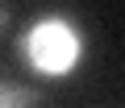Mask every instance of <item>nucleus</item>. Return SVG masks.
I'll use <instances>...</instances> for the list:
<instances>
[{
  "mask_svg": "<svg viewBox=\"0 0 125 108\" xmlns=\"http://www.w3.org/2000/svg\"><path fill=\"white\" fill-rule=\"evenodd\" d=\"M13 50H17V58L21 67L42 79V83H62V79H71L83 71L88 63V29L75 13H62V9H46L38 17H29L17 37H13Z\"/></svg>",
  "mask_w": 125,
  "mask_h": 108,
  "instance_id": "1",
  "label": "nucleus"
},
{
  "mask_svg": "<svg viewBox=\"0 0 125 108\" xmlns=\"http://www.w3.org/2000/svg\"><path fill=\"white\" fill-rule=\"evenodd\" d=\"M0 108H42V96L13 79H0Z\"/></svg>",
  "mask_w": 125,
  "mask_h": 108,
  "instance_id": "2",
  "label": "nucleus"
},
{
  "mask_svg": "<svg viewBox=\"0 0 125 108\" xmlns=\"http://www.w3.org/2000/svg\"><path fill=\"white\" fill-rule=\"evenodd\" d=\"M4 29H9V13L0 9V33H4Z\"/></svg>",
  "mask_w": 125,
  "mask_h": 108,
  "instance_id": "3",
  "label": "nucleus"
}]
</instances>
